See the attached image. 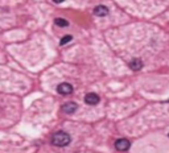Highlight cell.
I'll return each mask as SVG.
<instances>
[{
    "label": "cell",
    "mask_w": 169,
    "mask_h": 153,
    "mask_svg": "<svg viewBox=\"0 0 169 153\" xmlns=\"http://www.w3.org/2000/svg\"><path fill=\"white\" fill-rule=\"evenodd\" d=\"M72 141V137L69 133L63 132V131H58L52 136V144L56 146H66Z\"/></svg>",
    "instance_id": "6da1fadb"
},
{
    "label": "cell",
    "mask_w": 169,
    "mask_h": 153,
    "mask_svg": "<svg viewBox=\"0 0 169 153\" xmlns=\"http://www.w3.org/2000/svg\"><path fill=\"white\" fill-rule=\"evenodd\" d=\"M130 146H131V143H130V140H127V139H119V140H116V143H115V148L120 152L128 151Z\"/></svg>",
    "instance_id": "7a4b0ae2"
},
{
    "label": "cell",
    "mask_w": 169,
    "mask_h": 153,
    "mask_svg": "<svg viewBox=\"0 0 169 153\" xmlns=\"http://www.w3.org/2000/svg\"><path fill=\"white\" fill-rule=\"evenodd\" d=\"M57 93L61 95H70L73 93V86L70 83H61L57 87Z\"/></svg>",
    "instance_id": "3957f363"
},
{
    "label": "cell",
    "mask_w": 169,
    "mask_h": 153,
    "mask_svg": "<svg viewBox=\"0 0 169 153\" xmlns=\"http://www.w3.org/2000/svg\"><path fill=\"white\" fill-rule=\"evenodd\" d=\"M85 103H86V104H89V106H95V104H98V103H99V96H98L95 93H89V94H86V96H85Z\"/></svg>",
    "instance_id": "277c9868"
},
{
    "label": "cell",
    "mask_w": 169,
    "mask_h": 153,
    "mask_svg": "<svg viewBox=\"0 0 169 153\" xmlns=\"http://www.w3.org/2000/svg\"><path fill=\"white\" fill-rule=\"evenodd\" d=\"M77 108H78V104L74 102H67L65 103V104L62 106V111L65 112V114H74V112L77 111Z\"/></svg>",
    "instance_id": "5b68a950"
},
{
    "label": "cell",
    "mask_w": 169,
    "mask_h": 153,
    "mask_svg": "<svg viewBox=\"0 0 169 153\" xmlns=\"http://www.w3.org/2000/svg\"><path fill=\"white\" fill-rule=\"evenodd\" d=\"M94 13L97 15L98 17H103L108 15V8L106 5H98V7L94 8Z\"/></svg>",
    "instance_id": "8992f818"
},
{
    "label": "cell",
    "mask_w": 169,
    "mask_h": 153,
    "mask_svg": "<svg viewBox=\"0 0 169 153\" xmlns=\"http://www.w3.org/2000/svg\"><path fill=\"white\" fill-rule=\"evenodd\" d=\"M130 67L132 70H135V71H137V70H141L143 69V62H141V60H137V58H135V60H132L130 62Z\"/></svg>",
    "instance_id": "52a82bcc"
},
{
    "label": "cell",
    "mask_w": 169,
    "mask_h": 153,
    "mask_svg": "<svg viewBox=\"0 0 169 153\" xmlns=\"http://www.w3.org/2000/svg\"><path fill=\"white\" fill-rule=\"evenodd\" d=\"M54 24H56V25H58V26H67L69 25V23H67V21L65 20V19H61V17H58V19H56L54 20Z\"/></svg>",
    "instance_id": "ba28073f"
},
{
    "label": "cell",
    "mask_w": 169,
    "mask_h": 153,
    "mask_svg": "<svg viewBox=\"0 0 169 153\" xmlns=\"http://www.w3.org/2000/svg\"><path fill=\"white\" fill-rule=\"evenodd\" d=\"M72 40H73L72 36H65V37H62V40L60 41V44H61V45H66L67 42H70Z\"/></svg>",
    "instance_id": "9c48e42d"
},
{
    "label": "cell",
    "mask_w": 169,
    "mask_h": 153,
    "mask_svg": "<svg viewBox=\"0 0 169 153\" xmlns=\"http://www.w3.org/2000/svg\"><path fill=\"white\" fill-rule=\"evenodd\" d=\"M54 3H57V4H60V3H62V1H65V0H53Z\"/></svg>",
    "instance_id": "30bf717a"
},
{
    "label": "cell",
    "mask_w": 169,
    "mask_h": 153,
    "mask_svg": "<svg viewBox=\"0 0 169 153\" xmlns=\"http://www.w3.org/2000/svg\"><path fill=\"white\" fill-rule=\"evenodd\" d=\"M168 136H169V133H168Z\"/></svg>",
    "instance_id": "8fae6325"
}]
</instances>
